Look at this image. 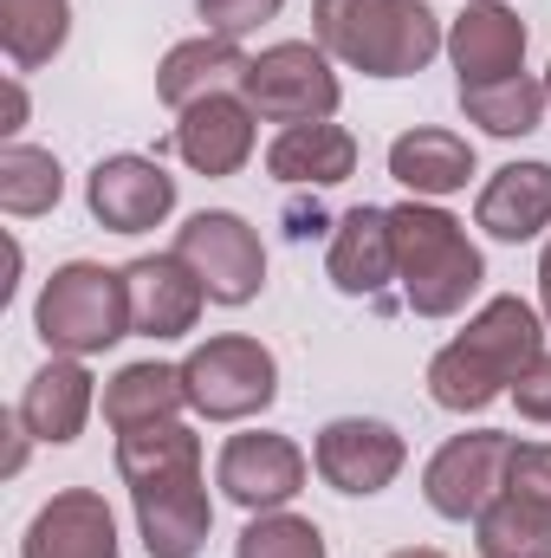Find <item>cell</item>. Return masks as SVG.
<instances>
[{
  "label": "cell",
  "instance_id": "cell-16",
  "mask_svg": "<svg viewBox=\"0 0 551 558\" xmlns=\"http://www.w3.org/2000/svg\"><path fill=\"white\" fill-rule=\"evenodd\" d=\"M175 149H182V162L201 169V175H234V169L254 156V105H241V98H228V92L188 105L182 124H175Z\"/></svg>",
  "mask_w": 551,
  "mask_h": 558
},
{
  "label": "cell",
  "instance_id": "cell-18",
  "mask_svg": "<svg viewBox=\"0 0 551 558\" xmlns=\"http://www.w3.org/2000/svg\"><path fill=\"white\" fill-rule=\"evenodd\" d=\"M480 228L493 241H532L551 228V162H506L480 189Z\"/></svg>",
  "mask_w": 551,
  "mask_h": 558
},
{
  "label": "cell",
  "instance_id": "cell-25",
  "mask_svg": "<svg viewBox=\"0 0 551 558\" xmlns=\"http://www.w3.org/2000/svg\"><path fill=\"white\" fill-rule=\"evenodd\" d=\"M546 85H532L526 72L519 78H493V85H461V111L480 124V131H493V137H526V131H539V118H546Z\"/></svg>",
  "mask_w": 551,
  "mask_h": 558
},
{
  "label": "cell",
  "instance_id": "cell-24",
  "mask_svg": "<svg viewBox=\"0 0 551 558\" xmlns=\"http://www.w3.org/2000/svg\"><path fill=\"white\" fill-rule=\"evenodd\" d=\"M72 33V0H0V46L13 72H39Z\"/></svg>",
  "mask_w": 551,
  "mask_h": 558
},
{
  "label": "cell",
  "instance_id": "cell-27",
  "mask_svg": "<svg viewBox=\"0 0 551 558\" xmlns=\"http://www.w3.org/2000/svg\"><path fill=\"white\" fill-rule=\"evenodd\" d=\"M65 175L52 162V149H33V143H7L0 149V208L7 215H46L59 202Z\"/></svg>",
  "mask_w": 551,
  "mask_h": 558
},
{
  "label": "cell",
  "instance_id": "cell-14",
  "mask_svg": "<svg viewBox=\"0 0 551 558\" xmlns=\"http://www.w3.org/2000/svg\"><path fill=\"white\" fill-rule=\"evenodd\" d=\"M85 195H91V215L111 234H143V228H156L175 208V182L149 156H105L91 169V189Z\"/></svg>",
  "mask_w": 551,
  "mask_h": 558
},
{
  "label": "cell",
  "instance_id": "cell-8",
  "mask_svg": "<svg viewBox=\"0 0 551 558\" xmlns=\"http://www.w3.org/2000/svg\"><path fill=\"white\" fill-rule=\"evenodd\" d=\"M175 254L195 267V279L208 286V299H221V305H247V299L260 292V279H267L260 234H254L241 215H228V208L195 215V221L175 234Z\"/></svg>",
  "mask_w": 551,
  "mask_h": 558
},
{
  "label": "cell",
  "instance_id": "cell-2",
  "mask_svg": "<svg viewBox=\"0 0 551 558\" xmlns=\"http://www.w3.org/2000/svg\"><path fill=\"white\" fill-rule=\"evenodd\" d=\"M546 357V331H539V312L526 305V299H513V292H500V299H487L474 318H467V331L448 344V351H434V364H428V397L441 403V410H487L493 397H506L532 364Z\"/></svg>",
  "mask_w": 551,
  "mask_h": 558
},
{
  "label": "cell",
  "instance_id": "cell-4",
  "mask_svg": "<svg viewBox=\"0 0 551 558\" xmlns=\"http://www.w3.org/2000/svg\"><path fill=\"white\" fill-rule=\"evenodd\" d=\"M390 228H396V279H403L409 312L421 318L461 312L480 286V247L467 241V228L428 202L390 208Z\"/></svg>",
  "mask_w": 551,
  "mask_h": 558
},
{
  "label": "cell",
  "instance_id": "cell-26",
  "mask_svg": "<svg viewBox=\"0 0 551 558\" xmlns=\"http://www.w3.org/2000/svg\"><path fill=\"white\" fill-rule=\"evenodd\" d=\"M480 558H551V513L519 494H500L480 513Z\"/></svg>",
  "mask_w": 551,
  "mask_h": 558
},
{
  "label": "cell",
  "instance_id": "cell-17",
  "mask_svg": "<svg viewBox=\"0 0 551 558\" xmlns=\"http://www.w3.org/2000/svg\"><path fill=\"white\" fill-rule=\"evenodd\" d=\"M396 274V228L390 208H351L331 234V286L351 299L383 292V279Z\"/></svg>",
  "mask_w": 551,
  "mask_h": 558
},
{
  "label": "cell",
  "instance_id": "cell-21",
  "mask_svg": "<svg viewBox=\"0 0 551 558\" xmlns=\"http://www.w3.org/2000/svg\"><path fill=\"white\" fill-rule=\"evenodd\" d=\"M267 169L279 182H311V189H331L357 169V137L338 131V124H285L267 149Z\"/></svg>",
  "mask_w": 551,
  "mask_h": 558
},
{
  "label": "cell",
  "instance_id": "cell-22",
  "mask_svg": "<svg viewBox=\"0 0 551 558\" xmlns=\"http://www.w3.org/2000/svg\"><path fill=\"white\" fill-rule=\"evenodd\" d=\"M390 175L415 195H454L474 175V143L454 131H409L390 143Z\"/></svg>",
  "mask_w": 551,
  "mask_h": 558
},
{
  "label": "cell",
  "instance_id": "cell-32",
  "mask_svg": "<svg viewBox=\"0 0 551 558\" xmlns=\"http://www.w3.org/2000/svg\"><path fill=\"white\" fill-rule=\"evenodd\" d=\"M20 118H26V98H20V85H13V92H7V124H0V131H20Z\"/></svg>",
  "mask_w": 551,
  "mask_h": 558
},
{
  "label": "cell",
  "instance_id": "cell-20",
  "mask_svg": "<svg viewBox=\"0 0 551 558\" xmlns=\"http://www.w3.org/2000/svg\"><path fill=\"white\" fill-rule=\"evenodd\" d=\"M85 416H91V371L78 357H52L20 397V422L39 441H72L85 428Z\"/></svg>",
  "mask_w": 551,
  "mask_h": 558
},
{
  "label": "cell",
  "instance_id": "cell-15",
  "mask_svg": "<svg viewBox=\"0 0 551 558\" xmlns=\"http://www.w3.org/2000/svg\"><path fill=\"white\" fill-rule=\"evenodd\" d=\"M448 52H454L461 85L519 78V59H526V26H519V13H506L500 0H467V13L448 26Z\"/></svg>",
  "mask_w": 551,
  "mask_h": 558
},
{
  "label": "cell",
  "instance_id": "cell-28",
  "mask_svg": "<svg viewBox=\"0 0 551 558\" xmlns=\"http://www.w3.org/2000/svg\"><path fill=\"white\" fill-rule=\"evenodd\" d=\"M234 558H325V533L311 520H298V513H260L241 533Z\"/></svg>",
  "mask_w": 551,
  "mask_h": 558
},
{
  "label": "cell",
  "instance_id": "cell-33",
  "mask_svg": "<svg viewBox=\"0 0 551 558\" xmlns=\"http://www.w3.org/2000/svg\"><path fill=\"white\" fill-rule=\"evenodd\" d=\"M539 299H546V318H551V247H546V260H539Z\"/></svg>",
  "mask_w": 551,
  "mask_h": 558
},
{
  "label": "cell",
  "instance_id": "cell-3",
  "mask_svg": "<svg viewBox=\"0 0 551 558\" xmlns=\"http://www.w3.org/2000/svg\"><path fill=\"white\" fill-rule=\"evenodd\" d=\"M325 52L370 78H409L441 52V20L421 0H311Z\"/></svg>",
  "mask_w": 551,
  "mask_h": 558
},
{
  "label": "cell",
  "instance_id": "cell-12",
  "mask_svg": "<svg viewBox=\"0 0 551 558\" xmlns=\"http://www.w3.org/2000/svg\"><path fill=\"white\" fill-rule=\"evenodd\" d=\"M20 558H118V520L91 487H65L33 513Z\"/></svg>",
  "mask_w": 551,
  "mask_h": 558
},
{
  "label": "cell",
  "instance_id": "cell-31",
  "mask_svg": "<svg viewBox=\"0 0 551 558\" xmlns=\"http://www.w3.org/2000/svg\"><path fill=\"white\" fill-rule=\"evenodd\" d=\"M513 397H519V416L526 422H551V357H539V364L513 384Z\"/></svg>",
  "mask_w": 551,
  "mask_h": 558
},
{
  "label": "cell",
  "instance_id": "cell-29",
  "mask_svg": "<svg viewBox=\"0 0 551 558\" xmlns=\"http://www.w3.org/2000/svg\"><path fill=\"white\" fill-rule=\"evenodd\" d=\"M500 494H519V500L551 513V441H526V448L506 454V487Z\"/></svg>",
  "mask_w": 551,
  "mask_h": 558
},
{
  "label": "cell",
  "instance_id": "cell-34",
  "mask_svg": "<svg viewBox=\"0 0 551 558\" xmlns=\"http://www.w3.org/2000/svg\"><path fill=\"white\" fill-rule=\"evenodd\" d=\"M390 558H441V553H428V546H403V553H390Z\"/></svg>",
  "mask_w": 551,
  "mask_h": 558
},
{
  "label": "cell",
  "instance_id": "cell-11",
  "mask_svg": "<svg viewBox=\"0 0 551 558\" xmlns=\"http://www.w3.org/2000/svg\"><path fill=\"white\" fill-rule=\"evenodd\" d=\"M221 494L228 500H241V507H254V513H273L285 507L298 487H305V454L285 441V435H267V428H254V435H234L228 448H221Z\"/></svg>",
  "mask_w": 551,
  "mask_h": 558
},
{
  "label": "cell",
  "instance_id": "cell-1",
  "mask_svg": "<svg viewBox=\"0 0 551 558\" xmlns=\"http://www.w3.org/2000/svg\"><path fill=\"white\" fill-rule=\"evenodd\" d=\"M118 468L137 500V526L149 558H195L208 539V487H201V441L182 422H149L118 441Z\"/></svg>",
  "mask_w": 551,
  "mask_h": 558
},
{
  "label": "cell",
  "instance_id": "cell-5",
  "mask_svg": "<svg viewBox=\"0 0 551 558\" xmlns=\"http://www.w3.org/2000/svg\"><path fill=\"white\" fill-rule=\"evenodd\" d=\"M131 331V286L111 267L72 260L46 279L39 292V338L65 357H91L105 344H118Z\"/></svg>",
  "mask_w": 551,
  "mask_h": 558
},
{
  "label": "cell",
  "instance_id": "cell-7",
  "mask_svg": "<svg viewBox=\"0 0 551 558\" xmlns=\"http://www.w3.org/2000/svg\"><path fill=\"white\" fill-rule=\"evenodd\" d=\"M241 92H247V105H254L260 118H273V124H325V118L338 111V72L325 65V52H311V46H298V39L267 46V52L247 65Z\"/></svg>",
  "mask_w": 551,
  "mask_h": 558
},
{
  "label": "cell",
  "instance_id": "cell-23",
  "mask_svg": "<svg viewBox=\"0 0 551 558\" xmlns=\"http://www.w3.org/2000/svg\"><path fill=\"white\" fill-rule=\"evenodd\" d=\"M182 403H188V384H182V371H169V364H124V371L105 384V422H111L118 435L149 428V422H175Z\"/></svg>",
  "mask_w": 551,
  "mask_h": 558
},
{
  "label": "cell",
  "instance_id": "cell-13",
  "mask_svg": "<svg viewBox=\"0 0 551 558\" xmlns=\"http://www.w3.org/2000/svg\"><path fill=\"white\" fill-rule=\"evenodd\" d=\"M124 286H131V331H143V338L195 331L201 299H208V286L195 279V267L182 254H149L137 267H124Z\"/></svg>",
  "mask_w": 551,
  "mask_h": 558
},
{
  "label": "cell",
  "instance_id": "cell-9",
  "mask_svg": "<svg viewBox=\"0 0 551 558\" xmlns=\"http://www.w3.org/2000/svg\"><path fill=\"white\" fill-rule=\"evenodd\" d=\"M506 454H513V441L493 435V428L454 435V441L428 461V474H421L428 507H434L441 520H480V513L500 500V487H506Z\"/></svg>",
  "mask_w": 551,
  "mask_h": 558
},
{
  "label": "cell",
  "instance_id": "cell-6",
  "mask_svg": "<svg viewBox=\"0 0 551 558\" xmlns=\"http://www.w3.org/2000/svg\"><path fill=\"white\" fill-rule=\"evenodd\" d=\"M182 384H188V403L208 422H241L260 416L279 397V364L254 338H208L201 351H188Z\"/></svg>",
  "mask_w": 551,
  "mask_h": 558
},
{
  "label": "cell",
  "instance_id": "cell-10",
  "mask_svg": "<svg viewBox=\"0 0 551 558\" xmlns=\"http://www.w3.org/2000/svg\"><path fill=\"white\" fill-rule=\"evenodd\" d=\"M403 435L390 422L370 416H344L318 435V474L338 487V494H383L396 474H403Z\"/></svg>",
  "mask_w": 551,
  "mask_h": 558
},
{
  "label": "cell",
  "instance_id": "cell-30",
  "mask_svg": "<svg viewBox=\"0 0 551 558\" xmlns=\"http://www.w3.org/2000/svg\"><path fill=\"white\" fill-rule=\"evenodd\" d=\"M195 7H201L208 33H221V39H241V33H254L260 20H273L285 0H195Z\"/></svg>",
  "mask_w": 551,
  "mask_h": 558
},
{
  "label": "cell",
  "instance_id": "cell-19",
  "mask_svg": "<svg viewBox=\"0 0 551 558\" xmlns=\"http://www.w3.org/2000/svg\"><path fill=\"white\" fill-rule=\"evenodd\" d=\"M247 65H254V59H241V46L221 39V33H208V39H182V46L162 59V72H156V98L175 105V111H188V105L215 98L221 85H241Z\"/></svg>",
  "mask_w": 551,
  "mask_h": 558
},
{
  "label": "cell",
  "instance_id": "cell-35",
  "mask_svg": "<svg viewBox=\"0 0 551 558\" xmlns=\"http://www.w3.org/2000/svg\"><path fill=\"white\" fill-rule=\"evenodd\" d=\"M546 98H551V72H546Z\"/></svg>",
  "mask_w": 551,
  "mask_h": 558
}]
</instances>
